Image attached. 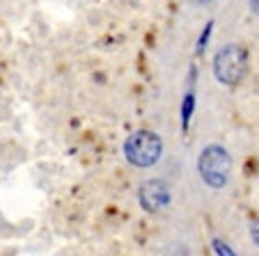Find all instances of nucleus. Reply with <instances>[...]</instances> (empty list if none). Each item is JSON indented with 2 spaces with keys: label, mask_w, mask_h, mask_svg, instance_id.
Here are the masks:
<instances>
[{
  "label": "nucleus",
  "mask_w": 259,
  "mask_h": 256,
  "mask_svg": "<svg viewBox=\"0 0 259 256\" xmlns=\"http://www.w3.org/2000/svg\"><path fill=\"white\" fill-rule=\"evenodd\" d=\"M197 172H200L202 181L209 188L213 190L225 188L232 174V156L227 153L225 146L220 144L206 146L200 153V158H197Z\"/></svg>",
  "instance_id": "f257e3e1"
},
{
  "label": "nucleus",
  "mask_w": 259,
  "mask_h": 256,
  "mask_svg": "<svg viewBox=\"0 0 259 256\" xmlns=\"http://www.w3.org/2000/svg\"><path fill=\"white\" fill-rule=\"evenodd\" d=\"M163 153V142L152 131H138L124 142V156L136 167H152Z\"/></svg>",
  "instance_id": "f03ea898"
},
{
  "label": "nucleus",
  "mask_w": 259,
  "mask_h": 256,
  "mask_svg": "<svg viewBox=\"0 0 259 256\" xmlns=\"http://www.w3.org/2000/svg\"><path fill=\"white\" fill-rule=\"evenodd\" d=\"M245 71V50L236 44L218 48L213 58V73L223 85H236Z\"/></svg>",
  "instance_id": "7ed1b4c3"
},
{
  "label": "nucleus",
  "mask_w": 259,
  "mask_h": 256,
  "mask_svg": "<svg viewBox=\"0 0 259 256\" xmlns=\"http://www.w3.org/2000/svg\"><path fill=\"white\" fill-rule=\"evenodd\" d=\"M140 206L149 213H156V211H163V208L170 203V188L165 185V181L161 179H152V181H145L140 188Z\"/></svg>",
  "instance_id": "20e7f679"
},
{
  "label": "nucleus",
  "mask_w": 259,
  "mask_h": 256,
  "mask_svg": "<svg viewBox=\"0 0 259 256\" xmlns=\"http://www.w3.org/2000/svg\"><path fill=\"white\" fill-rule=\"evenodd\" d=\"M193 92H188L186 94V101H184V126L188 124V119H191V112H193Z\"/></svg>",
  "instance_id": "39448f33"
},
{
  "label": "nucleus",
  "mask_w": 259,
  "mask_h": 256,
  "mask_svg": "<svg viewBox=\"0 0 259 256\" xmlns=\"http://www.w3.org/2000/svg\"><path fill=\"white\" fill-rule=\"evenodd\" d=\"M213 249H215V254H218V256H236L223 240H213Z\"/></svg>",
  "instance_id": "423d86ee"
},
{
  "label": "nucleus",
  "mask_w": 259,
  "mask_h": 256,
  "mask_svg": "<svg viewBox=\"0 0 259 256\" xmlns=\"http://www.w3.org/2000/svg\"><path fill=\"white\" fill-rule=\"evenodd\" d=\"M250 233H252V240H254V245L259 247V220L252 224V229H250Z\"/></svg>",
  "instance_id": "0eeeda50"
},
{
  "label": "nucleus",
  "mask_w": 259,
  "mask_h": 256,
  "mask_svg": "<svg viewBox=\"0 0 259 256\" xmlns=\"http://www.w3.org/2000/svg\"><path fill=\"white\" fill-rule=\"evenodd\" d=\"M250 5H252V10H254V12H259V3H250Z\"/></svg>",
  "instance_id": "6e6552de"
}]
</instances>
